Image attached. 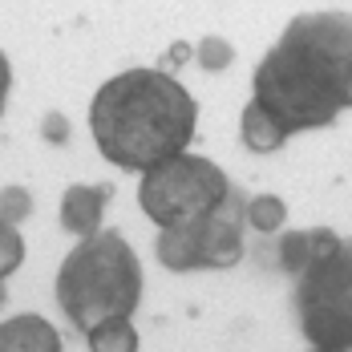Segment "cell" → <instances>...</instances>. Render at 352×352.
<instances>
[{"label":"cell","instance_id":"obj_18","mask_svg":"<svg viewBox=\"0 0 352 352\" xmlns=\"http://www.w3.org/2000/svg\"><path fill=\"white\" fill-rule=\"evenodd\" d=\"M312 352H320V349H312Z\"/></svg>","mask_w":352,"mask_h":352},{"label":"cell","instance_id":"obj_15","mask_svg":"<svg viewBox=\"0 0 352 352\" xmlns=\"http://www.w3.org/2000/svg\"><path fill=\"white\" fill-rule=\"evenodd\" d=\"M21 259H25V239H21V231L8 227V223H0V276L8 280V276L21 267Z\"/></svg>","mask_w":352,"mask_h":352},{"label":"cell","instance_id":"obj_4","mask_svg":"<svg viewBox=\"0 0 352 352\" xmlns=\"http://www.w3.org/2000/svg\"><path fill=\"white\" fill-rule=\"evenodd\" d=\"M235 182L203 154H178L138 182V207L158 231H190L231 199Z\"/></svg>","mask_w":352,"mask_h":352},{"label":"cell","instance_id":"obj_3","mask_svg":"<svg viewBox=\"0 0 352 352\" xmlns=\"http://www.w3.org/2000/svg\"><path fill=\"white\" fill-rule=\"evenodd\" d=\"M142 259L122 231L106 227L102 235L77 243L57 272V308L77 332H94L109 320H130L142 304Z\"/></svg>","mask_w":352,"mask_h":352},{"label":"cell","instance_id":"obj_7","mask_svg":"<svg viewBox=\"0 0 352 352\" xmlns=\"http://www.w3.org/2000/svg\"><path fill=\"white\" fill-rule=\"evenodd\" d=\"M109 199H113V186H85V182H73L69 190L61 195V227L77 235V243L102 235V214H106Z\"/></svg>","mask_w":352,"mask_h":352},{"label":"cell","instance_id":"obj_16","mask_svg":"<svg viewBox=\"0 0 352 352\" xmlns=\"http://www.w3.org/2000/svg\"><path fill=\"white\" fill-rule=\"evenodd\" d=\"M41 138L49 142V146H65V142L73 138V126H69V118H65L61 109H49V113L41 118Z\"/></svg>","mask_w":352,"mask_h":352},{"label":"cell","instance_id":"obj_2","mask_svg":"<svg viewBox=\"0 0 352 352\" xmlns=\"http://www.w3.org/2000/svg\"><path fill=\"white\" fill-rule=\"evenodd\" d=\"M199 126L190 89L162 69L113 73L89 102V134L102 158L118 170L150 175L154 166L186 154Z\"/></svg>","mask_w":352,"mask_h":352},{"label":"cell","instance_id":"obj_12","mask_svg":"<svg viewBox=\"0 0 352 352\" xmlns=\"http://www.w3.org/2000/svg\"><path fill=\"white\" fill-rule=\"evenodd\" d=\"M283 223H287V203L280 195H255L247 199V227L259 231V235H276Z\"/></svg>","mask_w":352,"mask_h":352},{"label":"cell","instance_id":"obj_6","mask_svg":"<svg viewBox=\"0 0 352 352\" xmlns=\"http://www.w3.org/2000/svg\"><path fill=\"white\" fill-rule=\"evenodd\" d=\"M243 227H247V195L235 186L231 199L207 214L190 231H162L158 235V263L166 272H227L243 259Z\"/></svg>","mask_w":352,"mask_h":352},{"label":"cell","instance_id":"obj_8","mask_svg":"<svg viewBox=\"0 0 352 352\" xmlns=\"http://www.w3.org/2000/svg\"><path fill=\"white\" fill-rule=\"evenodd\" d=\"M340 235L332 231V227H308V231H287L280 235V247H276V259H280L283 272H292L296 280L320 263V259H328L332 251H340Z\"/></svg>","mask_w":352,"mask_h":352},{"label":"cell","instance_id":"obj_10","mask_svg":"<svg viewBox=\"0 0 352 352\" xmlns=\"http://www.w3.org/2000/svg\"><path fill=\"white\" fill-rule=\"evenodd\" d=\"M239 138H243V146L251 150V154H276V150H283L287 134H283L280 126L255 106V102H247L243 118H239Z\"/></svg>","mask_w":352,"mask_h":352},{"label":"cell","instance_id":"obj_11","mask_svg":"<svg viewBox=\"0 0 352 352\" xmlns=\"http://www.w3.org/2000/svg\"><path fill=\"white\" fill-rule=\"evenodd\" d=\"M85 344H89V352H138L142 349L138 328L130 320H109L102 328H94L85 336Z\"/></svg>","mask_w":352,"mask_h":352},{"label":"cell","instance_id":"obj_17","mask_svg":"<svg viewBox=\"0 0 352 352\" xmlns=\"http://www.w3.org/2000/svg\"><path fill=\"white\" fill-rule=\"evenodd\" d=\"M190 57H195V49H190L186 41H178V45H170V49L162 53V65H158V69H162V73H170V77H175V69H178V65H186Z\"/></svg>","mask_w":352,"mask_h":352},{"label":"cell","instance_id":"obj_1","mask_svg":"<svg viewBox=\"0 0 352 352\" xmlns=\"http://www.w3.org/2000/svg\"><path fill=\"white\" fill-rule=\"evenodd\" d=\"M255 106L283 134L332 126L352 109V12H300L255 65Z\"/></svg>","mask_w":352,"mask_h":352},{"label":"cell","instance_id":"obj_5","mask_svg":"<svg viewBox=\"0 0 352 352\" xmlns=\"http://www.w3.org/2000/svg\"><path fill=\"white\" fill-rule=\"evenodd\" d=\"M300 328L320 352H352V239L296 280Z\"/></svg>","mask_w":352,"mask_h":352},{"label":"cell","instance_id":"obj_13","mask_svg":"<svg viewBox=\"0 0 352 352\" xmlns=\"http://www.w3.org/2000/svg\"><path fill=\"white\" fill-rule=\"evenodd\" d=\"M195 61L203 65V73H223V69L235 65V49H231V41H223V36H203L199 49H195Z\"/></svg>","mask_w":352,"mask_h":352},{"label":"cell","instance_id":"obj_9","mask_svg":"<svg viewBox=\"0 0 352 352\" xmlns=\"http://www.w3.org/2000/svg\"><path fill=\"white\" fill-rule=\"evenodd\" d=\"M0 352H61V332L36 312H21L0 324Z\"/></svg>","mask_w":352,"mask_h":352},{"label":"cell","instance_id":"obj_14","mask_svg":"<svg viewBox=\"0 0 352 352\" xmlns=\"http://www.w3.org/2000/svg\"><path fill=\"white\" fill-rule=\"evenodd\" d=\"M29 214H33V195L25 186H4V195H0V223L16 227Z\"/></svg>","mask_w":352,"mask_h":352}]
</instances>
